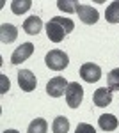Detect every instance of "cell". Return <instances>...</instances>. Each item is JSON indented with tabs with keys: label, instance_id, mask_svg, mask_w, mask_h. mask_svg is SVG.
<instances>
[{
	"label": "cell",
	"instance_id": "cell-13",
	"mask_svg": "<svg viewBox=\"0 0 119 133\" xmlns=\"http://www.w3.org/2000/svg\"><path fill=\"white\" fill-rule=\"evenodd\" d=\"M52 130H53V133H68L70 131V121H68V117H64V115L55 117L53 124H52Z\"/></svg>",
	"mask_w": 119,
	"mask_h": 133
},
{
	"label": "cell",
	"instance_id": "cell-15",
	"mask_svg": "<svg viewBox=\"0 0 119 133\" xmlns=\"http://www.w3.org/2000/svg\"><path fill=\"white\" fill-rule=\"evenodd\" d=\"M32 7V0H12L11 2V11L14 12V14H23V12H27V11Z\"/></svg>",
	"mask_w": 119,
	"mask_h": 133
},
{
	"label": "cell",
	"instance_id": "cell-2",
	"mask_svg": "<svg viewBox=\"0 0 119 133\" xmlns=\"http://www.w3.org/2000/svg\"><path fill=\"white\" fill-rule=\"evenodd\" d=\"M45 62H46V66H48L50 69H53V71H62V69L68 68L70 57H68L66 51H62V50H52V51L46 53Z\"/></svg>",
	"mask_w": 119,
	"mask_h": 133
},
{
	"label": "cell",
	"instance_id": "cell-18",
	"mask_svg": "<svg viewBox=\"0 0 119 133\" xmlns=\"http://www.w3.org/2000/svg\"><path fill=\"white\" fill-rule=\"evenodd\" d=\"M107 83H109L110 91H119V68L112 69L107 76Z\"/></svg>",
	"mask_w": 119,
	"mask_h": 133
},
{
	"label": "cell",
	"instance_id": "cell-10",
	"mask_svg": "<svg viewBox=\"0 0 119 133\" xmlns=\"http://www.w3.org/2000/svg\"><path fill=\"white\" fill-rule=\"evenodd\" d=\"M16 37H18V29L14 27V25H11V23H2V27H0V39L4 44H11L12 41H16Z\"/></svg>",
	"mask_w": 119,
	"mask_h": 133
},
{
	"label": "cell",
	"instance_id": "cell-14",
	"mask_svg": "<svg viewBox=\"0 0 119 133\" xmlns=\"http://www.w3.org/2000/svg\"><path fill=\"white\" fill-rule=\"evenodd\" d=\"M105 18L109 23H119V0L112 2L107 11H105Z\"/></svg>",
	"mask_w": 119,
	"mask_h": 133
},
{
	"label": "cell",
	"instance_id": "cell-12",
	"mask_svg": "<svg viewBox=\"0 0 119 133\" xmlns=\"http://www.w3.org/2000/svg\"><path fill=\"white\" fill-rule=\"evenodd\" d=\"M98 124L103 131H114L117 128L119 121L116 119V115H112V114H103V115H99Z\"/></svg>",
	"mask_w": 119,
	"mask_h": 133
},
{
	"label": "cell",
	"instance_id": "cell-11",
	"mask_svg": "<svg viewBox=\"0 0 119 133\" xmlns=\"http://www.w3.org/2000/svg\"><path fill=\"white\" fill-rule=\"evenodd\" d=\"M41 29H43V20H41L39 16H29L27 20L23 21V30L27 32L29 36H36V34H39Z\"/></svg>",
	"mask_w": 119,
	"mask_h": 133
},
{
	"label": "cell",
	"instance_id": "cell-8",
	"mask_svg": "<svg viewBox=\"0 0 119 133\" xmlns=\"http://www.w3.org/2000/svg\"><path fill=\"white\" fill-rule=\"evenodd\" d=\"M32 53H34V44H32V43H23L20 48H16V50L12 51L11 62H12V64H21V62L27 61Z\"/></svg>",
	"mask_w": 119,
	"mask_h": 133
},
{
	"label": "cell",
	"instance_id": "cell-20",
	"mask_svg": "<svg viewBox=\"0 0 119 133\" xmlns=\"http://www.w3.org/2000/svg\"><path fill=\"white\" fill-rule=\"evenodd\" d=\"M5 91H9V80H7V78L2 75V89H0V92L4 94Z\"/></svg>",
	"mask_w": 119,
	"mask_h": 133
},
{
	"label": "cell",
	"instance_id": "cell-3",
	"mask_svg": "<svg viewBox=\"0 0 119 133\" xmlns=\"http://www.w3.org/2000/svg\"><path fill=\"white\" fill-rule=\"evenodd\" d=\"M84 99V89L78 82H71L66 89V101H68V107L71 108H78V105Z\"/></svg>",
	"mask_w": 119,
	"mask_h": 133
},
{
	"label": "cell",
	"instance_id": "cell-9",
	"mask_svg": "<svg viewBox=\"0 0 119 133\" xmlns=\"http://www.w3.org/2000/svg\"><path fill=\"white\" fill-rule=\"evenodd\" d=\"M92 101L96 107H107L112 103V91L109 87H99L94 91V96H92Z\"/></svg>",
	"mask_w": 119,
	"mask_h": 133
},
{
	"label": "cell",
	"instance_id": "cell-1",
	"mask_svg": "<svg viewBox=\"0 0 119 133\" xmlns=\"http://www.w3.org/2000/svg\"><path fill=\"white\" fill-rule=\"evenodd\" d=\"M75 29V23L70 18H60L55 16L46 23V36L52 43H60L71 30Z\"/></svg>",
	"mask_w": 119,
	"mask_h": 133
},
{
	"label": "cell",
	"instance_id": "cell-7",
	"mask_svg": "<svg viewBox=\"0 0 119 133\" xmlns=\"http://www.w3.org/2000/svg\"><path fill=\"white\" fill-rule=\"evenodd\" d=\"M77 12H78V18L84 21L85 25H94L99 18V12L94 9L92 5H84V4H80Z\"/></svg>",
	"mask_w": 119,
	"mask_h": 133
},
{
	"label": "cell",
	"instance_id": "cell-21",
	"mask_svg": "<svg viewBox=\"0 0 119 133\" xmlns=\"http://www.w3.org/2000/svg\"><path fill=\"white\" fill-rule=\"evenodd\" d=\"M4 133H20V131H16V130H5Z\"/></svg>",
	"mask_w": 119,
	"mask_h": 133
},
{
	"label": "cell",
	"instance_id": "cell-19",
	"mask_svg": "<svg viewBox=\"0 0 119 133\" xmlns=\"http://www.w3.org/2000/svg\"><path fill=\"white\" fill-rule=\"evenodd\" d=\"M75 133H96V130H94L91 124H87V123H80L78 126H77Z\"/></svg>",
	"mask_w": 119,
	"mask_h": 133
},
{
	"label": "cell",
	"instance_id": "cell-6",
	"mask_svg": "<svg viewBox=\"0 0 119 133\" xmlns=\"http://www.w3.org/2000/svg\"><path fill=\"white\" fill-rule=\"evenodd\" d=\"M18 85L21 87V91L25 92H32L37 87V80H36V75L30 71V69H21L18 73Z\"/></svg>",
	"mask_w": 119,
	"mask_h": 133
},
{
	"label": "cell",
	"instance_id": "cell-5",
	"mask_svg": "<svg viewBox=\"0 0 119 133\" xmlns=\"http://www.w3.org/2000/svg\"><path fill=\"white\" fill-rule=\"evenodd\" d=\"M80 76L87 83H94L101 78V68L96 66V64H92V62L82 64V68H80Z\"/></svg>",
	"mask_w": 119,
	"mask_h": 133
},
{
	"label": "cell",
	"instance_id": "cell-16",
	"mask_svg": "<svg viewBox=\"0 0 119 133\" xmlns=\"http://www.w3.org/2000/svg\"><path fill=\"white\" fill-rule=\"evenodd\" d=\"M46 130H48V123H46L45 119L37 117V119H34V121L29 124L27 133H46Z\"/></svg>",
	"mask_w": 119,
	"mask_h": 133
},
{
	"label": "cell",
	"instance_id": "cell-17",
	"mask_svg": "<svg viewBox=\"0 0 119 133\" xmlns=\"http://www.w3.org/2000/svg\"><path fill=\"white\" fill-rule=\"evenodd\" d=\"M78 5L80 4L77 0H59V2H57V7H59L60 11H64V12H77Z\"/></svg>",
	"mask_w": 119,
	"mask_h": 133
},
{
	"label": "cell",
	"instance_id": "cell-4",
	"mask_svg": "<svg viewBox=\"0 0 119 133\" xmlns=\"http://www.w3.org/2000/svg\"><path fill=\"white\" fill-rule=\"evenodd\" d=\"M70 83L66 82L64 76H53L48 83H46V92H48L52 98H60L66 94V89H68Z\"/></svg>",
	"mask_w": 119,
	"mask_h": 133
}]
</instances>
